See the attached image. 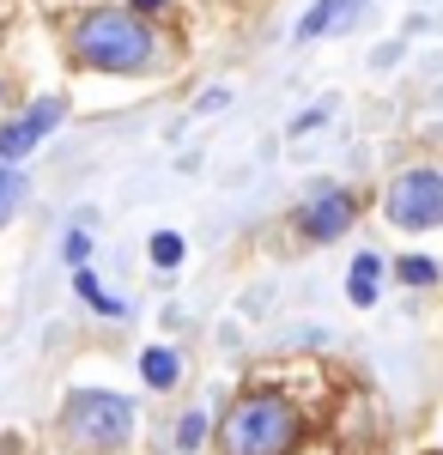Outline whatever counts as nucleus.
Here are the masks:
<instances>
[{
    "label": "nucleus",
    "mask_w": 443,
    "mask_h": 455,
    "mask_svg": "<svg viewBox=\"0 0 443 455\" xmlns=\"http://www.w3.org/2000/svg\"><path fill=\"white\" fill-rule=\"evenodd\" d=\"M68 55L85 73H165L171 61V36L158 31V19H140L134 6H85L68 25Z\"/></svg>",
    "instance_id": "nucleus-1"
},
{
    "label": "nucleus",
    "mask_w": 443,
    "mask_h": 455,
    "mask_svg": "<svg viewBox=\"0 0 443 455\" xmlns=\"http://www.w3.org/2000/svg\"><path fill=\"white\" fill-rule=\"evenodd\" d=\"M298 437H304V413L273 388L238 395L219 419V455H292Z\"/></svg>",
    "instance_id": "nucleus-2"
},
{
    "label": "nucleus",
    "mask_w": 443,
    "mask_h": 455,
    "mask_svg": "<svg viewBox=\"0 0 443 455\" xmlns=\"http://www.w3.org/2000/svg\"><path fill=\"white\" fill-rule=\"evenodd\" d=\"M134 437V401L116 388H73L61 401V443L79 455H116Z\"/></svg>",
    "instance_id": "nucleus-3"
},
{
    "label": "nucleus",
    "mask_w": 443,
    "mask_h": 455,
    "mask_svg": "<svg viewBox=\"0 0 443 455\" xmlns=\"http://www.w3.org/2000/svg\"><path fill=\"white\" fill-rule=\"evenodd\" d=\"M383 219L395 231H438L443 225V164H413V171L389 176Z\"/></svg>",
    "instance_id": "nucleus-4"
},
{
    "label": "nucleus",
    "mask_w": 443,
    "mask_h": 455,
    "mask_svg": "<svg viewBox=\"0 0 443 455\" xmlns=\"http://www.w3.org/2000/svg\"><path fill=\"white\" fill-rule=\"evenodd\" d=\"M352 219H358V201H352V188H334V182H322V188L310 195L304 207H298V237H304V243H341L346 231H352Z\"/></svg>",
    "instance_id": "nucleus-5"
},
{
    "label": "nucleus",
    "mask_w": 443,
    "mask_h": 455,
    "mask_svg": "<svg viewBox=\"0 0 443 455\" xmlns=\"http://www.w3.org/2000/svg\"><path fill=\"white\" fill-rule=\"evenodd\" d=\"M61 116H68V104H61V98H36L25 116H6V122H0V158H6V164L31 158L36 146L61 128Z\"/></svg>",
    "instance_id": "nucleus-6"
},
{
    "label": "nucleus",
    "mask_w": 443,
    "mask_h": 455,
    "mask_svg": "<svg viewBox=\"0 0 443 455\" xmlns=\"http://www.w3.org/2000/svg\"><path fill=\"white\" fill-rule=\"evenodd\" d=\"M358 12H365V0H316L304 19L292 25V43H322V36L346 31V25H352Z\"/></svg>",
    "instance_id": "nucleus-7"
},
{
    "label": "nucleus",
    "mask_w": 443,
    "mask_h": 455,
    "mask_svg": "<svg viewBox=\"0 0 443 455\" xmlns=\"http://www.w3.org/2000/svg\"><path fill=\"white\" fill-rule=\"evenodd\" d=\"M140 377H146L152 395H165V388L182 383V358H176L171 347H146V352H140Z\"/></svg>",
    "instance_id": "nucleus-8"
},
{
    "label": "nucleus",
    "mask_w": 443,
    "mask_h": 455,
    "mask_svg": "<svg viewBox=\"0 0 443 455\" xmlns=\"http://www.w3.org/2000/svg\"><path fill=\"white\" fill-rule=\"evenodd\" d=\"M376 280H383V255H352V274H346V298L358 304V310H371L376 304Z\"/></svg>",
    "instance_id": "nucleus-9"
},
{
    "label": "nucleus",
    "mask_w": 443,
    "mask_h": 455,
    "mask_svg": "<svg viewBox=\"0 0 443 455\" xmlns=\"http://www.w3.org/2000/svg\"><path fill=\"white\" fill-rule=\"evenodd\" d=\"M146 255H152V267H165V274H176V267H182V255H189V243H182V231H152V243H146Z\"/></svg>",
    "instance_id": "nucleus-10"
},
{
    "label": "nucleus",
    "mask_w": 443,
    "mask_h": 455,
    "mask_svg": "<svg viewBox=\"0 0 443 455\" xmlns=\"http://www.w3.org/2000/svg\"><path fill=\"white\" fill-rule=\"evenodd\" d=\"M395 280H401V285H419V291H425V285H438V280H443V267L431 261V255H401V261H395Z\"/></svg>",
    "instance_id": "nucleus-11"
},
{
    "label": "nucleus",
    "mask_w": 443,
    "mask_h": 455,
    "mask_svg": "<svg viewBox=\"0 0 443 455\" xmlns=\"http://www.w3.org/2000/svg\"><path fill=\"white\" fill-rule=\"evenodd\" d=\"M206 437H213V419H206L201 407L176 419V455H195V450H201V443H206Z\"/></svg>",
    "instance_id": "nucleus-12"
},
{
    "label": "nucleus",
    "mask_w": 443,
    "mask_h": 455,
    "mask_svg": "<svg viewBox=\"0 0 443 455\" xmlns=\"http://www.w3.org/2000/svg\"><path fill=\"white\" fill-rule=\"evenodd\" d=\"M19 207H25V176H19V164L0 158V225H6Z\"/></svg>",
    "instance_id": "nucleus-13"
},
{
    "label": "nucleus",
    "mask_w": 443,
    "mask_h": 455,
    "mask_svg": "<svg viewBox=\"0 0 443 455\" xmlns=\"http://www.w3.org/2000/svg\"><path fill=\"white\" fill-rule=\"evenodd\" d=\"M61 255H68V267H85V261H92V231H85V225H73L68 243H61Z\"/></svg>",
    "instance_id": "nucleus-14"
},
{
    "label": "nucleus",
    "mask_w": 443,
    "mask_h": 455,
    "mask_svg": "<svg viewBox=\"0 0 443 455\" xmlns=\"http://www.w3.org/2000/svg\"><path fill=\"white\" fill-rule=\"evenodd\" d=\"M92 310L109 315V322H122V315H128V304H122V298H109V291H98V298H92Z\"/></svg>",
    "instance_id": "nucleus-15"
},
{
    "label": "nucleus",
    "mask_w": 443,
    "mask_h": 455,
    "mask_svg": "<svg viewBox=\"0 0 443 455\" xmlns=\"http://www.w3.org/2000/svg\"><path fill=\"white\" fill-rule=\"evenodd\" d=\"M128 6H134L140 19H158V12H165V6H171V0H128Z\"/></svg>",
    "instance_id": "nucleus-16"
}]
</instances>
